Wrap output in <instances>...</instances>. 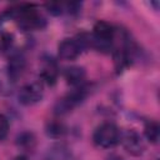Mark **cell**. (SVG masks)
I'll use <instances>...</instances> for the list:
<instances>
[{"mask_svg": "<svg viewBox=\"0 0 160 160\" xmlns=\"http://www.w3.org/2000/svg\"><path fill=\"white\" fill-rule=\"evenodd\" d=\"M94 142L102 149L114 148L120 140V131L118 126L112 122H104L96 128L92 135Z\"/></svg>", "mask_w": 160, "mask_h": 160, "instance_id": "7a4b0ae2", "label": "cell"}, {"mask_svg": "<svg viewBox=\"0 0 160 160\" xmlns=\"http://www.w3.org/2000/svg\"><path fill=\"white\" fill-rule=\"evenodd\" d=\"M122 148L132 156H140L145 151V141L142 136L134 129H126L120 134V140Z\"/></svg>", "mask_w": 160, "mask_h": 160, "instance_id": "5b68a950", "label": "cell"}, {"mask_svg": "<svg viewBox=\"0 0 160 160\" xmlns=\"http://www.w3.org/2000/svg\"><path fill=\"white\" fill-rule=\"evenodd\" d=\"M12 42H14V35L11 32H2L0 35V51L6 52L8 50H10Z\"/></svg>", "mask_w": 160, "mask_h": 160, "instance_id": "5bb4252c", "label": "cell"}, {"mask_svg": "<svg viewBox=\"0 0 160 160\" xmlns=\"http://www.w3.org/2000/svg\"><path fill=\"white\" fill-rule=\"evenodd\" d=\"M12 160H28V158L24 156V155H18V156H15Z\"/></svg>", "mask_w": 160, "mask_h": 160, "instance_id": "ac0fdd59", "label": "cell"}, {"mask_svg": "<svg viewBox=\"0 0 160 160\" xmlns=\"http://www.w3.org/2000/svg\"><path fill=\"white\" fill-rule=\"evenodd\" d=\"M40 78L48 85H54L56 82V79H58V68H56V64L52 61V59H50V61L46 62V65L44 66V69H42V71L40 74Z\"/></svg>", "mask_w": 160, "mask_h": 160, "instance_id": "8fae6325", "label": "cell"}, {"mask_svg": "<svg viewBox=\"0 0 160 160\" xmlns=\"http://www.w3.org/2000/svg\"><path fill=\"white\" fill-rule=\"evenodd\" d=\"M108 160H122V159L120 156H118V155H111V156L108 158Z\"/></svg>", "mask_w": 160, "mask_h": 160, "instance_id": "e0dca14e", "label": "cell"}, {"mask_svg": "<svg viewBox=\"0 0 160 160\" xmlns=\"http://www.w3.org/2000/svg\"><path fill=\"white\" fill-rule=\"evenodd\" d=\"M89 45L90 38H84L82 35L76 39H65L59 44V56L62 60H74Z\"/></svg>", "mask_w": 160, "mask_h": 160, "instance_id": "3957f363", "label": "cell"}, {"mask_svg": "<svg viewBox=\"0 0 160 160\" xmlns=\"http://www.w3.org/2000/svg\"><path fill=\"white\" fill-rule=\"evenodd\" d=\"M48 11L52 15H60L62 12V5L61 4H58V2H51V4H46L45 5Z\"/></svg>", "mask_w": 160, "mask_h": 160, "instance_id": "2e32d148", "label": "cell"}, {"mask_svg": "<svg viewBox=\"0 0 160 160\" xmlns=\"http://www.w3.org/2000/svg\"><path fill=\"white\" fill-rule=\"evenodd\" d=\"M15 20L18 21L19 26L22 28L24 30H32V29H41L45 25L44 18L39 14V11L31 6V5H25L20 6L18 10L12 12Z\"/></svg>", "mask_w": 160, "mask_h": 160, "instance_id": "6da1fadb", "label": "cell"}, {"mask_svg": "<svg viewBox=\"0 0 160 160\" xmlns=\"http://www.w3.org/2000/svg\"><path fill=\"white\" fill-rule=\"evenodd\" d=\"M144 136L151 144H156L160 139V126L156 121H148L144 126Z\"/></svg>", "mask_w": 160, "mask_h": 160, "instance_id": "4fadbf2b", "label": "cell"}, {"mask_svg": "<svg viewBox=\"0 0 160 160\" xmlns=\"http://www.w3.org/2000/svg\"><path fill=\"white\" fill-rule=\"evenodd\" d=\"M64 78L72 86H81L86 79V71L81 66H69L64 71Z\"/></svg>", "mask_w": 160, "mask_h": 160, "instance_id": "ba28073f", "label": "cell"}, {"mask_svg": "<svg viewBox=\"0 0 160 160\" xmlns=\"http://www.w3.org/2000/svg\"><path fill=\"white\" fill-rule=\"evenodd\" d=\"M26 68V60L21 54H14L8 62V76L11 81H16L22 76Z\"/></svg>", "mask_w": 160, "mask_h": 160, "instance_id": "52a82bcc", "label": "cell"}, {"mask_svg": "<svg viewBox=\"0 0 160 160\" xmlns=\"http://www.w3.org/2000/svg\"><path fill=\"white\" fill-rule=\"evenodd\" d=\"M42 86L39 82H31V84H26L24 85L19 92H18V99L19 102L25 105V106H30L34 105L36 102H39L42 99Z\"/></svg>", "mask_w": 160, "mask_h": 160, "instance_id": "8992f818", "label": "cell"}, {"mask_svg": "<svg viewBox=\"0 0 160 160\" xmlns=\"http://www.w3.org/2000/svg\"><path fill=\"white\" fill-rule=\"evenodd\" d=\"M16 145L26 151L34 150L35 145H36V138L31 131H24L20 135H18L16 138Z\"/></svg>", "mask_w": 160, "mask_h": 160, "instance_id": "7c38bea8", "label": "cell"}, {"mask_svg": "<svg viewBox=\"0 0 160 160\" xmlns=\"http://www.w3.org/2000/svg\"><path fill=\"white\" fill-rule=\"evenodd\" d=\"M45 160H74L70 149L64 144H55L48 149Z\"/></svg>", "mask_w": 160, "mask_h": 160, "instance_id": "9c48e42d", "label": "cell"}, {"mask_svg": "<svg viewBox=\"0 0 160 160\" xmlns=\"http://www.w3.org/2000/svg\"><path fill=\"white\" fill-rule=\"evenodd\" d=\"M85 98H86V89L82 88V86H80V88L72 90L71 92L66 94L61 99H59L55 102L54 112L56 115H65V114L70 112L76 105H79L80 102H82Z\"/></svg>", "mask_w": 160, "mask_h": 160, "instance_id": "277c9868", "label": "cell"}, {"mask_svg": "<svg viewBox=\"0 0 160 160\" xmlns=\"http://www.w3.org/2000/svg\"><path fill=\"white\" fill-rule=\"evenodd\" d=\"M45 132L49 138L60 139L66 134V126L59 120H51L45 125Z\"/></svg>", "mask_w": 160, "mask_h": 160, "instance_id": "30bf717a", "label": "cell"}, {"mask_svg": "<svg viewBox=\"0 0 160 160\" xmlns=\"http://www.w3.org/2000/svg\"><path fill=\"white\" fill-rule=\"evenodd\" d=\"M9 132V120L5 115L0 114V141L8 136Z\"/></svg>", "mask_w": 160, "mask_h": 160, "instance_id": "9a60e30c", "label": "cell"}]
</instances>
